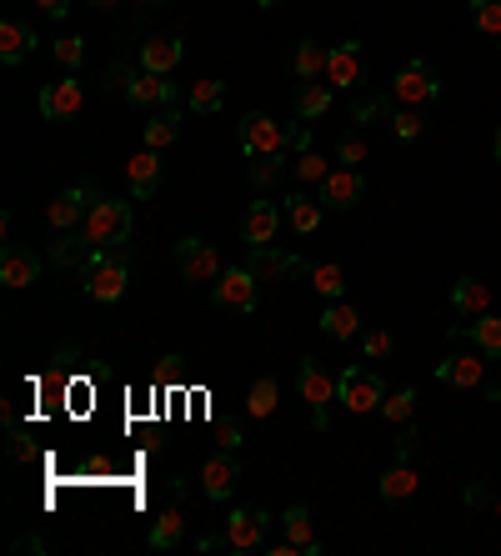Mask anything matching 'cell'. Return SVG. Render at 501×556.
Masks as SVG:
<instances>
[{
	"label": "cell",
	"instance_id": "1",
	"mask_svg": "<svg viewBox=\"0 0 501 556\" xmlns=\"http://www.w3.org/2000/svg\"><path fill=\"white\" fill-rule=\"evenodd\" d=\"M131 241V201H116V196H96L91 201V211H86V221L76 226V246H61V241H51V261H61V266H76L81 261V251H116V246H126Z\"/></svg>",
	"mask_w": 501,
	"mask_h": 556
},
{
	"label": "cell",
	"instance_id": "2",
	"mask_svg": "<svg viewBox=\"0 0 501 556\" xmlns=\"http://www.w3.org/2000/svg\"><path fill=\"white\" fill-rule=\"evenodd\" d=\"M126 286H131V261H126V256L96 251V256L86 261V296H91V301L111 306V301L126 296Z\"/></svg>",
	"mask_w": 501,
	"mask_h": 556
},
{
	"label": "cell",
	"instance_id": "3",
	"mask_svg": "<svg viewBox=\"0 0 501 556\" xmlns=\"http://www.w3.org/2000/svg\"><path fill=\"white\" fill-rule=\"evenodd\" d=\"M336 401H341L351 416H366V411H381L386 386H381V376H376L371 366H346V371L336 376Z\"/></svg>",
	"mask_w": 501,
	"mask_h": 556
},
{
	"label": "cell",
	"instance_id": "4",
	"mask_svg": "<svg viewBox=\"0 0 501 556\" xmlns=\"http://www.w3.org/2000/svg\"><path fill=\"white\" fill-rule=\"evenodd\" d=\"M291 141H296V126H281L266 111H246L241 116V151L246 156H281Z\"/></svg>",
	"mask_w": 501,
	"mask_h": 556
},
{
	"label": "cell",
	"instance_id": "5",
	"mask_svg": "<svg viewBox=\"0 0 501 556\" xmlns=\"http://www.w3.org/2000/svg\"><path fill=\"white\" fill-rule=\"evenodd\" d=\"M296 386H301V401L311 406V421L326 431V421H331V416H326V406L336 401V376H331V371H326L316 356H306V361H301V376H296Z\"/></svg>",
	"mask_w": 501,
	"mask_h": 556
},
{
	"label": "cell",
	"instance_id": "6",
	"mask_svg": "<svg viewBox=\"0 0 501 556\" xmlns=\"http://www.w3.org/2000/svg\"><path fill=\"white\" fill-rule=\"evenodd\" d=\"M391 96H396L401 106H426V101L441 96V81H436V71H431L426 61H406V66L391 76Z\"/></svg>",
	"mask_w": 501,
	"mask_h": 556
},
{
	"label": "cell",
	"instance_id": "7",
	"mask_svg": "<svg viewBox=\"0 0 501 556\" xmlns=\"http://www.w3.org/2000/svg\"><path fill=\"white\" fill-rule=\"evenodd\" d=\"M256 281L261 276L251 266H231L211 281V301L226 306V311H256Z\"/></svg>",
	"mask_w": 501,
	"mask_h": 556
},
{
	"label": "cell",
	"instance_id": "8",
	"mask_svg": "<svg viewBox=\"0 0 501 556\" xmlns=\"http://www.w3.org/2000/svg\"><path fill=\"white\" fill-rule=\"evenodd\" d=\"M116 81L126 86V101L131 106H176V86L156 71H126L116 66Z\"/></svg>",
	"mask_w": 501,
	"mask_h": 556
},
{
	"label": "cell",
	"instance_id": "9",
	"mask_svg": "<svg viewBox=\"0 0 501 556\" xmlns=\"http://www.w3.org/2000/svg\"><path fill=\"white\" fill-rule=\"evenodd\" d=\"M96 196H101L96 186H71V191H61V196L46 206V226H51L56 236L76 231V226L86 221V211H91V201H96Z\"/></svg>",
	"mask_w": 501,
	"mask_h": 556
},
{
	"label": "cell",
	"instance_id": "10",
	"mask_svg": "<svg viewBox=\"0 0 501 556\" xmlns=\"http://www.w3.org/2000/svg\"><path fill=\"white\" fill-rule=\"evenodd\" d=\"M176 271L186 281H216L221 276V251L201 236H186V241H176Z\"/></svg>",
	"mask_w": 501,
	"mask_h": 556
},
{
	"label": "cell",
	"instance_id": "11",
	"mask_svg": "<svg viewBox=\"0 0 501 556\" xmlns=\"http://www.w3.org/2000/svg\"><path fill=\"white\" fill-rule=\"evenodd\" d=\"M361 191H366V181H361L356 166H331V176L321 181V206L326 211H351L361 201Z\"/></svg>",
	"mask_w": 501,
	"mask_h": 556
},
{
	"label": "cell",
	"instance_id": "12",
	"mask_svg": "<svg viewBox=\"0 0 501 556\" xmlns=\"http://www.w3.org/2000/svg\"><path fill=\"white\" fill-rule=\"evenodd\" d=\"M81 106H86V86H81L76 76L51 81V86L41 91V116H46V121H71Z\"/></svg>",
	"mask_w": 501,
	"mask_h": 556
},
{
	"label": "cell",
	"instance_id": "13",
	"mask_svg": "<svg viewBox=\"0 0 501 556\" xmlns=\"http://www.w3.org/2000/svg\"><path fill=\"white\" fill-rule=\"evenodd\" d=\"M276 231H281V211H276V201H251L246 216H241V241H246L251 251H261V246L276 241Z\"/></svg>",
	"mask_w": 501,
	"mask_h": 556
},
{
	"label": "cell",
	"instance_id": "14",
	"mask_svg": "<svg viewBox=\"0 0 501 556\" xmlns=\"http://www.w3.org/2000/svg\"><path fill=\"white\" fill-rule=\"evenodd\" d=\"M361 46L356 41H341V46H331L326 51V86H336V91H351V86H361Z\"/></svg>",
	"mask_w": 501,
	"mask_h": 556
},
{
	"label": "cell",
	"instance_id": "15",
	"mask_svg": "<svg viewBox=\"0 0 501 556\" xmlns=\"http://www.w3.org/2000/svg\"><path fill=\"white\" fill-rule=\"evenodd\" d=\"M266 526H271V516L246 506V511H231V521H226V536H221V541H226L231 551H256V546L266 541Z\"/></svg>",
	"mask_w": 501,
	"mask_h": 556
},
{
	"label": "cell",
	"instance_id": "16",
	"mask_svg": "<svg viewBox=\"0 0 501 556\" xmlns=\"http://www.w3.org/2000/svg\"><path fill=\"white\" fill-rule=\"evenodd\" d=\"M36 281H41V256H31L26 246H6V251H0V286L26 291Z\"/></svg>",
	"mask_w": 501,
	"mask_h": 556
},
{
	"label": "cell",
	"instance_id": "17",
	"mask_svg": "<svg viewBox=\"0 0 501 556\" xmlns=\"http://www.w3.org/2000/svg\"><path fill=\"white\" fill-rule=\"evenodd\" d=\"M241 486V461L236 456H211L201 461V491L211 501H231V491Z\"/></svg>",
	"mask_w": 501,
	"mask_h": 556
},
{
	"label": "cell",
	"instance_id": "18",
	"mask_svg": "<svg viewBox=\"0 0 501 556\" xmlns=\"http://www.w3.org/2000/svg\"><path fill=\"white\" fill-rule=\"evenodd\" d=\"M126 186H131V196L136 201H151L156 191H161V161H156V151L146 146L141 156H131L126 161Z\"/></svg>",
	"mask_w": 501,
	"mask_h": 556
},
{
	"label": "cell",
	"instance_id": "19",
	"mask_svg": "<svg viewBox=\"0 0 501 556\" xmlns=\"http://www.w3.org/2000/svg\"><path fill=\"white\" fill-rule=\"evenodd\" d=\"M181 41L176 36H151L146 46H141V71H156V76H171L176 66H181Z\"/></svg>",
	"mask_w": 501,
	"mask_h": 556
},
{
	"label": "cell",
	"instance_id": "20",
	"mask_svg": "<svg viewBox=\"0 0 501 556\" xmlns=\"http://www.w3.org/2000/svg\"><path fill=\"white\" fill-rule=\"evenodd\" d=\"M31 51H36V31L31 26H21V21L0 26V61H6V66H21Z\"/></svg>",
	"mask_w": 501,
	"mask_h": 556
},
{
	"label": "cell",
	"instance_id": "21",
	"mask_svg": "<svg viewBox=\"0 0 501 556\" xmlns=\"http://www.w3.org/2000/svg\"><path fill=\"white\" fill-rule=\"evenodd\" d=\"M181 106H161V116H151L146 121V146L151 151H166V146H176L181 141Z\"/></svg>",
	"mask_w": 501,
	"mask_h": 556
},
{
	"label": "cell",
	"instance_id": "22",
	"mask_svg": "<svg viewBox=\"0 0 501 556\" xmlns=\"http://www.w3.org/2000/svg\"><path fill=\"white\" fill-rule=\"evenodd\" d=\"M451 306H456L461 316H486V306H491V286L476 281V276H461V281L451 286Z\"/></svg>",
	"mask_w": 501,
	"mask_h": 556
},
{
	"label": "cell",
	"instance_id": "23",
	"mask_svg": "<svg viewBox=\"0 0 501 556\" xmlns=\"http://www.w3.org/2000/svg\"><path fill=\"white\" fill-rule=\"evenodd\" d=\"M436 376H441L446 386H456V391H471V386H481L486 366H481L476 356H446V361L436 366Z\"/></svg>",
	"mask_w": 501,
	"mask_h": 556
},
{
	"label": "cell",
	"instance_id": "24",
	"mask_svg": "<svg viewBox=\"0 0 501 556\" xmlns=\"http://www.w3.org/2000/svg\"><path fill=\"white\" fill-rule=\"evenodd\" d=\"M321 331H326L331 341H351V336L361 331V316H356V306H351V301H331V306L321 311Z\"/></svg>",
	"mask_w": 501,
	"mask_h": 556
},
{
	"label": "cell",
	"instance_id": "25",
	"mask_svg": "<svg viewBox=\"0 0 501 556\" xmlns=\"http://www.w3.org/2000/svg\"><path fill=\"white\" fill-rule=\"evenodd\" d=\"M416 486H421V481H416V466L401 456L396 466H386V476H381L376 491H381V501H406V496H416Z\"/></svg>",
	"mask_w": 501,
	"mask_h": 556
},
{
	"label": "cell",
	"instance_id": "26",
	"mask_svg": "<svg viewBox=\"0 0 501 556\" xmlns=\"http://www.w3.org/2000/svg\"><path fill=\"white\" fill-rule=\"evenodd\" d=\"M181 536H186V516H181L176 506H166V511L151 521V551H176Z\"/></svg>",
	"mask_w": 501,
	"mask_h": 556
},
{
	"label": "cell",
	"instance_id": "27",
	"mask_svg": "<svg viewBox=\"0 0 501 556\" xmlns=\"http://www.w3.org/2000/svg\"><path fill=\"white\" fill-rule=\"evenodd\" d=\"M326 111H331V86L301 81V86H296V116H301V121H316V116H326Z\"/></svg>",
	"mask_w": 501,
	"mask_h": 556
},
{
	"label": "cell",
	"instance_id": "28",
	"mask_svg": "<svg viewBox=\"0 0 501 556\" xmlns=\"http://www.w3.org/2000/svg\"><path fill=\"white\" fill-rule=\"evenodd\" d=\"M466 336H471L476 351H486L491 361H501V316H471Z\"/></svg>",
	"mask_w": 501,
	"mask_h": 556
},
{
	"label": "cell",
	"instance_id": "29",
	"mask_svg": "<svg viewBox=\"0 0 501 556\" xmlns=\"http://www.w3.org/2000/svg\"><path fill=\"white\" fill-rule=\"evenodd\" d=\"M291 71H296L301 81L326 76V46H316V41H296V51H291Z\"/></svg>",
	"mask_w": 501,
	"mask_h": 556
},
{
	"label": "cell",
	"instance_id": "30",
	"mask_svg": "<svg viewBox=\"0 0 501 556\" xmlns=\"http://www.w3.org/2000/svg\"><path fill=\"white\" fill-rule=\"evenodd\" d=\"M286 216H291L296 236H316V231H321L326 206H321V201H306V196H291V201H286Z\"/></svg>",
	"mask_w": 501,
	"mask_h": 556
},
{
	"label": "cell",
	"instance_id": "31",
	"mask_svg": "<svg viewBox=\"0 0 501 556\" xmlns=\"http://www.w3.org/2000/svg\"><path fill=\"white\" fill-rule=\"evenodd\" d=\"M281 526H286V541H296L301 551H321V541L311 536V511L306 506H286V516H281Z\"/></svg>",
	"mask_w": 501,
	"mask_h": 556
},
{
	"label": "cell",
	"instance_id": "32",
	"mask_svg": "<svg viewBox=\"0 0 501 556\" xmlns=\"http://www.w3.org/2000/svg\"><path fill=\"white\" fill-rule=\"evenodd\" d=\"M276 401H281V391H276V381H271V376H256V381H251V391H246V416H256V421H266V416L276 411Z\"/></svg>",
	"mask_w": 501,
	"mask_h": 556
},
{
	"label": "cell",
	"instance_id": "33",
	"mask_svg": "<svg viewBox=\"0 0 501 556\" xmlns=\"http://www.w3.org/2000/svg\"><path fill=\"white\" fill-rule=\"evenodd\" d=\"M311 291H316V296H326V301H341V291H346V271H341L336 261L311 266Z\"/></svg>",
	"mask_w": 501,
	"mask_h": 556
},
{
	"label": "cell",
	"instance_id": "34",
	"mask_svg": "<svg viewBox=\"0 0 501 556\" xmlns=\"http://www.w3.org/2000/svg\"><path fill=\"white\" fill-rule=\"evenodd\" d=\"M186 101H191L196 116H216L221 101H226V86H221V81H191V96H186Z\"/></svg>",
	"mask_w": 501,
	"mask_h": 556
},
{
	"label": "cell",
	"instance_id": "35",
	"mask_svg": "<svg viewBox=\"0 0 501 556\" xmlns=\"http://www.w3.org/2000/svg\"><path fill=\"white\" fill-rule=\"evenodd\" d=\"M291 171H296V181H306V186H321V181L331 176V166H326L311 146H306V151H296V166H291Z\"/></svg>",
	"mask_w": 501,
	"mask_h": 556
},
{
	"label": "cell",
	"instance_id": "36",
	"mask_svg": "<svg viewBox=\"0 0 501 556\" xmlns=\"http://www.w3.org/2000/svg\"><path fill=\"white\" fill-rule=\"evenodd\" d=\"M471 26L486 36H501V0H471Z\"/></svg>",
	"mask_w": 501,
	"mask_h": 556
},
{
	"label": "cell",
	"instance_id": "37",
	"mask_svg": "<svg viewBox=\"0 0 501 556\" xmlns=\"http://www.w3.org/2000/svg\"><path fill=\"white\" fill-rule=\"evenodd\" d=\"M421 131H426V121H421V111H416V106H406V111H396V116H391V136H396V141H416Z\"/></svg>",
	"mask_w": 501,
	"mask_h": 556
},
{
	"label": "cell",
	"instance_id": "38",
	"mask_svg": "<svg viewBox=\"0 0 501 556\" xmlns=\"http://www.w3.org/2000/svg\"><path fill=\"white\" fill-rule=\"evenodd\" d=\"M296 266H301L296 256H276L271 246H261V251H256V261H251V271H256V276H276V271H296Z\"/></svg>",
	"mask_w": 501,
	"mask_h": 556
},
{
	"label": "cell",
	"instance_id": "39",
	"mask_svg": "<svg viewBox=\"0 0 501 556\" xmlns=\"http://www.w3.org/2000/svg\"><path fill=\"white\" fill-rule=\"evenodd\" d=\"M411 411H416V386H406V391H396V396L381 401V416H386V421H411Z\"/></svg>",
	"mask_w": 501,
	"mask_h": 556
},
{
	"label": "cell",
	"instance_id": "40",
	"mask_svg": "<svg viewBox=\"0 0 501 556\" xmlns=\"http://www.w3.org/2000/svg\"><path fill=\"white\" fill-rule=\"evenodd\" d=\"M51 51H56V61H61V66H71V71L86 61V41H81V36H61Z\"/></svg>",
	"mask_w": 501,
	"mask_h": 556
},
{
	"label": "cell",
	"instance_id": "41",
	"mask_svg": "<svg viewBox=\"0 0 501 556\" xmlns=\"http://www.w3.org/2000/svg\"><path fill=\"white\" fill-rule=\"evenodd\" d=\"M336 161H341V166H361V161H366V136H341Z\"/></svg>",
	"mask_w": 501,
	"mask_h": 556
},
{
	"label": "cell",
	"instance_id": "42",
	"mask_svg": "<svg viewBox=\"0 0 501 556\" xmlns=\"http://www.w3.org/2000/svg\"><path fill=\"white\" fill-rule=\"evenodd\" d=\"M276 176H281V156H256V161H251V181H256V186H271Z\"/></svg>",
	"mask_w": 501,
	"mask_h": 556
},
{
	"label": "cell",
	"instance_id": "43",
	"mask_svg": "<svg viewBox=\"0 0 501 556\" xmlns=\"http://www.w3.org/2000/svg\"><path fill=\"white\" fill-rule=\"evenodd\" d=\"M361 346H366V361H386L391 356V331H366Z\"/></svg>",
	"mask_w": 501,
	"mask_h": 556
},
{
	"label": "cell",
	"instance_id": "44",
	"mask_svg": "<svg viewBox=\"0 0 501 556\" xmlns=\"http://www.w3.org/2000/svg\"><path fill=\"white\" fill-rule=\"evenodd\" d=\"M36 11L51 16V21H61V16H71V0H36Z\"/></svg>",
	"mask_w": 501,
	"mask_h": 556
},
{
	"label": "cell",
	"instance_id": "45",
	"mask_svg": "<svg viewBox=\"0 0 501 556\" xmlns=\"http://www.w3.org/2000/svg\"><path fill=\"white\" fill-rule=\"evenodd\" d=\"M31 451H36V446H31V436H21V431H16V436H11V456H16V461H31Z\"/></svg>",
	"mask_w": 501,
	"mask_h": 556
},
{
	"label": "cell",
	"instance_id": "46",
	"mask_svg": "<svg viewBox=\"0 0 501 556\" xmlns=\"http://www.w3.org/2000/svg\"><path fill=\"white\" fill-rule=\"evenodd\" d=\"M466 506H486V486H466Z\"/></svg>",
	"mask_w": 501,
	"mask_h": 556
},
{
	"label": "cell",
	"instance_id": "47",
	"mask_svg": "<svg viewBox=\"0 0 501 556\" xmlns=\"http://www.w3.org/2000/svg\"><path fill=\"white\" fill-rule=\"evenodd\" d=\"M91 6H101V11H106V6H121V0H91Z\"/></svg>",
	"mask_w": 501,
	"mask_h": 556
},
{
	"label": "cell",
	"instance_id": "48",
	"mask_svg": "<svg viewBox=\"0 0 501 556\" xmlns=\"http://www.w3.org/2000/svg\"><path fill=\"white\" fill-rule=\"evenodd\" d=\"M496 166H501V126H496Z\"/></svg>",
	"mask_w": 501,
	"mask_h": 556
},
{
	"label": "cell",
	"instance_id": "49",
	"mask_svg": "<svg viewBox=\"0 0 501 556\" xmlns=\"http://www.w3.org/2000/svg\"><path fill=\"white\" fill-rule=\"evenodd\" d=\"M146 6H161V0H146Z\"/></svg>",
	"mask_w": 501,
	"mask_h": 556
},
{
	"label": "cell",
	"instance_id": "50",
	"mask_svg": "<svg viewBox=\"0 0 501 556\" xmlns=\"http://www.w3.org/2000/svg\"><path fill=\"white\" fill-rule=\"evenodd\" d=\"M496 516H501V501H496Z\"/></svg>",
	"mask_w": 501,
	"mask_h": 556
},
{
	"label": "cell",
	"instance_id": "51",
	"mask_svg": "<svg viewBox=\"0 0 501 556\" xmlns=\"http://www.w3.org/2000/svg\"><path fill=\"white\" fill-rule=\"evenodd\" d=\"M496 46H501V41H496Z\"/></svg>",
	"mask_w": 501,
	"mask_h": 556
}]
</instances>
